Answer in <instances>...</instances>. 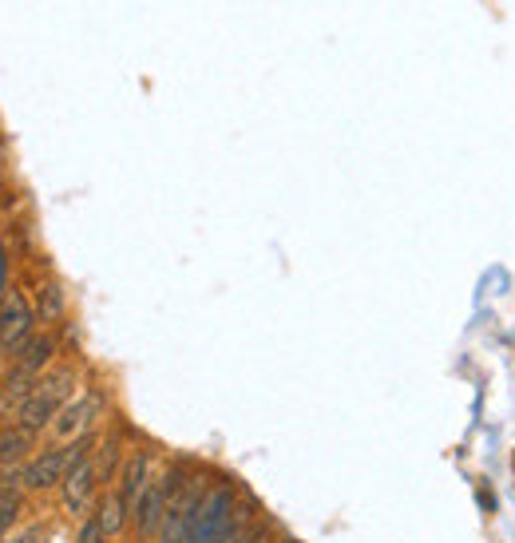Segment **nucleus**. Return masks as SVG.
I'll return each instance as SVG.
<instances>
[{"label":"nucleus","mask_w":515,"mask_h":543,"mask_svg":"<svg viewBox=\"0 0 515 543\" xmlns=\"http://www.w3.org/2000/svg\"><path fill=\"white\" fill-rule=\"evenodd\" d=\"M254 524H258V504L238 508V488L234 484H214L206 492V500L199 504L183 543H230L238 536H246Z\"/></svg>","instance_id":"f257e3e1"},{"label":"nucleus","mask_w":515,"mask_h":543,"mask_svg":"<svg viewBox=\"0 0 515 543\" xmlns=\"http://www.w3.org/2000/svg\"><path fill=\"white\" fill-rule=\"evenodd\" d=\"M72 389H76V369H52V373H44L40 381H36V389H32V397L24 401V409H20V417H16V425L20 429H28V433H44L52 421H56V413L72 401Z\"/></svg>","instance_id":"f03ea898"},{"label":"nucleus","mask_w":515,"mask_h":543,"mask_svg":"<svg viewBox=\"0 0 515 543\" xmlns=\"http://www.w3.org/2000/svg\"><path fill=\"white\" fill-rule=\"evenodd\" d=\"M183 480H187V464H175V468H171L163 480H151V484H147V492L139 496V504H135V512H131L135 532H139L143 540L159 536L163 516H167V500H171V492H175Z\"/></svg>","instance_id":"7ed1b4c3"},{"label":"nucleus","mask_w":515,"mask_h":543,"mask_svg":"<svg viewBox=\"0 0 515 543\" xmlns=\"http://www.w3.org/2000/svg\"><path fill=\"white\" fill-rule=\"evenodd\" d=\"M206 492H210L206 476H187V480L171 492L167 516H163V528H159V543H183L191 520H195V512H199V504L206 500Z\"/></svg>","instance_id":"20e7f679"},{"label":"nucleus","mask_w":515,"mask_h":543,"mask_svg":"<svg viewBox=\"0 0 515 543\" xmlns=\"http://www.w3.org/2000/svg\"><path fill=\"white\" fill-rule=\"evenodd\" d=\"M36 329V310L28 306V298L20 290L4 294L0 298V349L4 353H16Z\"/></svg>","instance_id":"39448f33"},{"label":"nucleus","mask_w":515,"mask_h":543,"mask_svg":"<svg viewBox=\"0 0 515 543\" xmlns=\"http://www.w3.org/2000/svg\"><path fill=\"white\" fill-rule=\"evenodd\" d=\"M103 409V397L96 393V389H88L84 397H76V401H68L60 413H56V421L48 425L52 429V436L60 440V444H72V440H80V436H88V429H92V421L100 417Z\"/></svg>","instance_id":"423d86ee"},{"label":"nucleus","mask_w":515,"mask_h":543,"mask_svg":"<svg viewBox=\"0 0 515 543\" xmlns=\"http://www.w3.org/2000/svg\"><path fill=\"white\" fill-rule=\"evenodd\" d=\"M96 484H100V468H96V452H92V456H84L80 464L68 468V476H64V484H60V488H64V508H68L72 516H84L88 504H92Z\"/></svg>","instance_id":"0eeeda50"},{"label":"nucleus","mask_w":515,"mask_h":543,"mask_svg":"<svg viewBox=\"0 0 515 543\" xmlns=\"http://www.w3.org/2000/svg\"><path fill=\"white\" fill-rule=\"evenodd\" d=\"M64 476H68V444L64 448H44L40 456H32L24 464V488L28 492L56 488V484H64Z\"/></svg>","instance_id":"6e6552de"},{"label":"nucleus","mask_w":515,"mask_h":543,"mask_svg":"<svg viewBox=\"0 0 515 543\" xmlns=\"http://www.w3.org/2000/svg\"><path fill=\"white\" fill-rule=\"evenodd\" d=\"M151 476V456L147 452H131L127 456V464H123V472H119V496H123V504L135 512V504H139V496L147 492V480Z\"/></svg>","instance_id":"1a4fd4ad"},{"label":"nucleus","mask_w":515,"mask_h":543,"mask_svg":"<svg viewBox=\"0 0 515 543\" xmlns=\"http://www.w3.org/2000/svg\"><path fill=\"white\" fill-rule=\"evenodd\" d=\"M56 357V337H48V333H32L16 353H12V365L16 369H24V373H44V365Z\"/></svg>","instance_id":"9d476101"},{"label":"nucleus","mask_w":515,"mask_h":543,"mask_svg":"<svg viewBox=\"0 0 515 543\" xmlns=\"http://www.w3.org/2000/svg\"><path fill=\"white\" fill-rule=\"evenodd\" d=\"M32 448V433L20 429V425H0V468L8 464H20Z\"/></svg>","instance_id":"9b49d317"},{"label":"nucleus","mask_w":515,"mask_h":543,"mask_svg":"<svg viewBox=\"0 0 515 543\" xmlns=\"http://www.w3.org/2000/svg\"><path fill=\"white\" fill-rule=\"evenodd\" d=\"M64 310H68L64 286H60V282H44V286H40V298H36V322L52 326V322L64 318Z\"/></svg>","instance_id":"f8f14e48"},{"label":"nucleus","mask_w":515,"mask_h":543,"mask_svg":"<svg viewBox=\"0 0 515 543\" xmlns=\"http://www.w3.org/2000/svg\"><path fill=\"white\" fill-rule=\"evenodd\" d=\"M127 516H131V508L123 504V496L119 492H107L100 500V524L107 536H119L123 532V524H127Z\"/></svg>","instance_id":"ddd939ff"},{"label":"nucleus","mask_w":515,"mask_h":543,"mask_svg":"<svg viewBox=\"0 0 515 543\" xmlns=\"http://www.w3.org/2000/svg\"><path fill=\"white\" fill-rule=\"evenodd\" d=\"M16 516H20V492H0V543L8 540Z\"/></svg>","instance_id":"4468645a"},{"label":"nucleus","mask_w":515,"mask_h":543,"mask_svg":"<svg viewBox=\"0 0 515 543\" xmlns=\"http://www.w3.org/2000/svg\"><path fill=\"white\" fill-rule=\"evenodd\" d=\"M103 540H107V532H103L100 516L84 520V528H80V536H76V543H103Z\"/></svg>","instance_id":"2eb2a0df"},{"label":"nucleus","mask_w":515,"mask_h":543,"mask_svg":"<svg viewBox=\"0 0 515 543\" xmlns=\"http://www.w3.org/2000/svg\"><path fill=\"white\" fill-rule=\"evenodd\" d=\"M270 536H274V528H270L266 520H258V524H254L246 536H238V540H230V543H266Z\"/></svg>","instance_id":"dca6fc26"},{"label":"nucleus","mask_w":515,"mask_h":543,"mask_svg":"<svg viewBox=\"0 0 515 543\" xmlns=\"http://www.w3.org/2000/svg\"><path fill=\"white\" fill-rule=\"evenodd\" d=\"M40 540H44V528H40V524H32V528H24V532L8 536L4 543H40Z\"/></svg>","instance_id":"f3484780"},{"label":"nucleus","mask_w":515,"mask_h":543,"mask_svg":"<svg viewBox=\"0 0 515 543\" xmlns=\"http://www.w3.org/2000/svg\"><path fill=\"white\" fill-rule=\"evenodd\" d=\"M8 294V254H4V246H0V298Z\"/></svg>","instance_id":"a211bd4d"},{"label":"nucleus","mask_w":515,"mask_h":543,"mask_svg":"<svg viewBox=\"0 0 515 543\" xmlns=\"http://www.w3.org/2000/svg\"><path fill=\"white\" fill-rule=\"evenodd\" d=\"M286 543H294V540H286Z\"/></svg>","instance_id":"6ab92c4d"}]
</instances>
